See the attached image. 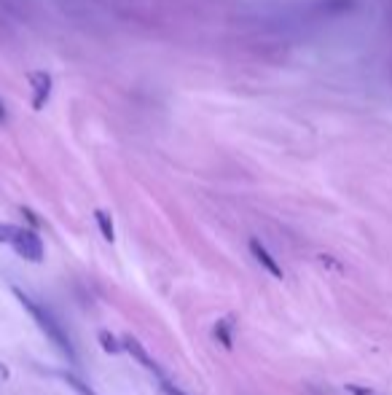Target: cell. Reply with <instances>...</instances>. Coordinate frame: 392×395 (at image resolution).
I'll use <instances>...</instances> for the list:
<instances>
[{
    "mask_svg": "<svg viewBox=\"0 0 392 395\" xmlns=\"http://www.w3.org/2000/svg\"><path fill=\"white\" fill-rule=\"evenodd\" d=\"M347 390H349L352 395H374V390H368V387H358V385H349Z\"/></svg>",
    "mask_w": 392,
    "mask_h": 395,
    "instance_id": "obj_11",
    "label": "cell"
},
{
    "mask_svg": "<svg viewBox=\"0 0 392 395\" xmlns=\"http://www.w3.org/2000/svg\"><path fill=\"white\" fill-rule=\"evenodd\" d=\"M27 84H30V105L35 113L46 110V105L54 94V76L49 70H30L27 73Z\"/></svg>",
    "mask_w": 392,
    "mask_h": 395,
    "instance_id": "obj_3",
    "label": "cell"
},
{
    "mask_svg": "<svg viewBox=\"0 0 392 395\" xmlns=\"http://www.w3.org/2000/svg\"><path fill=\"white\" fill-rule=\"evenodd\" d=\"M8 124V110H6V103H3V97H0V127H6Z\"/></svg>",
    "mask_w": 392,
    "mask_h": 395,
    "instance_id": "obj_12",
    "label": "cell"
},
{
    "mask_svg": "<svg viewBox=\"0 0 392 395\" xmlns=\"http://www.w3.org/2000/svg\"><path fill=\"white\" fill-rule=\"evenodd\" d=\"M14 291V296L19 299V304L24 307V310L30 312V317H33L35 323L41 326V331L52 339V344L62 352V355H68V361H75V350H73V344H70V339H68V333L62 331V326L54 320V315L46 307H41L38 301H33L27 293L22 291V288H11Z\"/></svg>",
    "mask_w": 392,
    "mask_h": 395,
    "instance_id": "obj_1",
    "label": "cell"
},
{
    "mask_svg": "<svg viewBox=\"0 0 392 395\" xmlns=\"http://www.w3.org/2000/svg\"><path fill=\"white\" fill-rule=\"evenodd\" d=\"M231 326H234V317H226V320H221L218 326L212 328V333H215V339L226 347V350H231L234 347V339H231Z\"/></svg>",
    "mask_w": 392,
    "mask_h": 395,
    "instance_id": "obj_7",
    "label": "cell"
},
{
    "mask_svg": "<svg viewBox=\"0 0 392 395\" xmlns=\"http://www.w3.org/2000/svg\"><path fill=\"white\" fill-rule=\"evenodd\" d=\"M94 221H97V229H100V234H103L108 242H116V229H113V218H110V213H105V210H94Z\"/></svg>",
    "mask_w": 392,
    "mask_h": 395,
    "instance_id": "obj_6",
    "label": "cell"
},
{
    "mask_svg": "<svg viewBox=\"0 0 392 395\" xmlns=\"http://www.w3.org/2000/svg\"><path fill=\"white\" fill-rule=\"evenodd\" d=\"M8 377H11V368H8L6 363H0V382H6Z\"/></svg>",
    "mask_w": 392,
    "mask_h": 395,
    "instance_id": "obj_13",
    "label": "cell"
},
{
    "mask_svg": "<svg viewBox=\"0 0 392 395\" xmlns=\"http://www.w3.org/2000/svg\"><path fill=\"white\" fill-rule=\"evenodd\" d=\"M320 261H323V264H328V266H333L339 275H344V266H341V264H336V261H333L331 256H320Z\"/></svg>",
    "mask_w": 392,
    "mask_h": 395,
    "instance_id": "obj_10",
    "label": "cell"
},
{
    "mask_svg": "<svg viewBox=\"0 0 392 395\" xmlns=\"http://www.w3.org/2000/svg\"><path fill=\"white\" fill-rule=\"evenodd\" d=\"M250 253H253V258H256L258 264H261V266H263V269H266L269 275L277 277V280H282V275H285V272H282V266H280V264L274 261L272 253L266 250V245H263V242L253 237V240H250Z\"/></svg>",
    "mask_w": 392,
    "mask_h": 395,
    "instance_id": "obj_5",
    "label": "cell"
},
{
    "mask_svg": "<svg viewBox=\"0 0 392 395\" xmlns=\"http://www.w3.org/2000/svg\"><path fill=\"white\" fill-rule=\"evenodd\" d=\"M97 342H100V347H103L108 355H119L121 350H124V344H121L110 331H100V333H97Z\"/></svg>",
    "mask_w": 392,
    "mask_h": 395,
    "instance_id": "obj_9",
    "label": "cell"
},
{
    "mask_svg": "<svg viewBox=\"0 0 392 395\" xmlns=\"http://www.w3.org/2000/svg\"><path fill=\"white\" fill-rule=\"evenodd\" d=\"M57 377L62 379L65 385H70V387H73V390H75L78 395H97L94 390H92V387H89V385H86L84 379H78L75 374H70V371H57Z\"/></svg>",
    "mask_w": 392,
    "mask_h": 395,
    "instance_id": "obj_8",
    "label": "cell"
},
{
    "mask_svg": "<svg viewBox=\"0 0 392 395\" xmlns=\"http://www.w3.org/2000/svg\"><path fill=\"white\" fill-rule=\"evenodd\" d=\"M121 344H124V350H126V352H129V355H132V358H135V361L140 363V366H145V368H148V371H154V374H156L159 379H164V371L159 368V363H156L154 358H151V355L145 352V347L137 342L132 333L121 336Z\"/></svg>",
    "mask_w": 392,
    "mask_h": 395,
    "instance_id": "obj_4",
    "label": "cell"
},
{
    "mask_svg": "<svg viewBox=\"0 0 392 395\" xmlns=\"http://www.w3.org/2000/svg\"><path fill=\"white\" fill-rule=\"evenodd\" d=\"M8 245L17 250L19 256L33 261V264H41V261H43V240L38 237V231H35L33 226H14Z\"/></svg>",
    "mask_w": 392,
    "mask_h": 395,
    "instance_id": "obj_2",
    "label": "cell"
}]
</instances>
